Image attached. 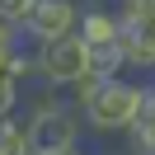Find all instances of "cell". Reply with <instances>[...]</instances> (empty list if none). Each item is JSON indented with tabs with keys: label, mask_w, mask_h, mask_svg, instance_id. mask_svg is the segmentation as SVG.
Listing matches in <instances>:
<instances>
[{
	"label": "cell",
	"mask_w": 155,
	"mask_h": 155,
	"mask_svg": "<svg viewBox=\"0 0 155 155\" xmlns=\"http://www.w3.org/2000/svg\"><path fill=\"white\" fill-rule=\"evenodd\" d=\"M14 47H19V24L0 19V75H14ZM19 80V75H14Z\"/></svg>",
	"instance_id": "9"
},
{
	"label": "cell",
	"mask_w": 155,
	"mask_h": 155,
	"mask_svg": "<svg viewBox=\"0 0 155 155\" xmlns=\"http://www.w3.org/2000/svg\"><path fill=\"white\" fill-rule=\"evenodd\" d=\"M19 108H24V80L0 75V117H14Z\"/></svg>",
	"instance_id": "10"
},
{
	"label": "cell",
	"mask_w": 155,
	"mask_h": 155,
	"mask_svg": "<svg viewBox=\"0 0 155 155\" xmlns=\"http://www.w3.org/2000/svg\"><path fill=\"white\" fill-rule=\"evenodd\" d=\"M33 5H38V0H0V19L5 24H28Z\"/></svg>",
	"instance_id": "11"
},
{
	"label": "cell",
	"mask_w": 155,
	"mask_h": 155,
	"mask_svg": "<svg viewBox=\"0 0 155 155\" xmlns=\"http://www.w3.org/2000/svg\"><path fill=\"white\" fill-rule=\"evenodd\" d=\"M104 155H132V150H104Z\"/></svg>",
	"instance_id": "14"
},
{
	"label": "cell",
	"mask_w": 155,
	"mask_h": 155,
	"mask_svg": "<svg viewBox=\"0 0 155 155\" xmlns=\"http://www.w3.org/2000/svg\"><path fill=\"white\" fill-rule=\"evenodd\" d=\"M89 71V47L80 33H71V38H57V42H42L38 52V85H52V89H71L80 75Z\"/></svg>",
	"instance_id": "3"
},
{
	"label": "cell",
	"mask_w": 155,
	"mask_h": 155,
	"mask_svg": "<svg viewBox=\"0 0 155 155\" xmlns=\"http://www.w3.org/2000/svg\"><path fill=\"white\" fill-rule=\"evenodd\" d=\"M127 150H132V155H155V132H141V136H127Z\"/></svg>",
	"instance_id": "12"
},
{
	"label": "cell",
	"mask_w": 155,
	"mask_h": 155,
	"mask_svg": "<svg viewBox=\"0 0 155 155\" xmlns=\"http://www.w3.org/2000/svg\"><path fill=\"white\" fill-rule=\"evenodd\" d=\"M89 71H94L99 80L127 75V57H122V47H117V38H113V42H94V47H89Z\"/></svg>",
	"instance_id": "7"
},
{
	"label": "cell",
	"mask_w": 155,
	"mask_h": 155,
	"mask_svg": "<svg viewBox=\"0 0 155 155\" xmlns=\"http://www.w3.org/2000/svg\"><path fill=\"white\" fill-rule=\"evenodd\" d=\"M117 47L127 57V71H155V14L150 19H117Z\"/></svg>",
	"instance_id": "5"
},
{
	"label": "cell",
	"mask_w": 155,
	"mask_h": 155,
	"mask_svg": "<svg viewBox=\"0 0 155 155\" xmlns=\"http://www.w3.org/2000/svg\"><path fill=\"white\" fill-rule=\"evenodd\" d=\"M24 28H28L38 42H57V38H71V33L80 28V0H38Z\"/></svg>",
	"instance_id": "4"
},
{
	"label": "cell",
	"mask_w": 155,
	"mask_h": 155,
	"mask_svg": "<svg viewBox=\"0 0 155 155\" xmlns=\"http://www.w3.org/2000/svg\"><path fill=\"white\" fill-rule=\"evenodd\" d=\"M0 155H33V146H28V127H24V113L0 117Z\"/></svg>",
	"instance_id": "8"
},
{
	"label": "cell",
	"mask_w": 155,
	"mask_h": 155,
	"mask_svg": "<svg viewBox=\"0 0 155 155\" xmlns=\"http://www.w3.org/2000/svg\"><path fill=\"white\" fill-rule=\"evenodd\" d=\"M24 127H28L33 155L71 150V146H80V136H85V117H80V108L71 104V99H61V89H52V85H42L38 94L28 99V108H24Z\"/></svg>",
	"instance_id": "1"
},
{
	"label": "cell",
	"mask_w": 155,
	"mask_h": 155,
	"mask_svg": "<svg viewBox=\"0 0 155 155\" xmlns=\"http://www.w3.org/2000/svg\"><path fill=\"white\" fill-rule=\"evenodd\" d=\"M141 94H146V80H132V71L127 75H108L80 104V117H85V127L94 136H127L136 108H141Z\"/></svg>",
	"instance_id": "2"
},
{
	"label": "cell",
	"mask_w": 155,
	"mask_h": 155,
	"mask_svg": "<svg viewBox=\"0 0 155 155\" xmlns=\"http://www.w3.org/2000/svg\"><path fill=\"white\" fill-rule=\"evenodd\" d=\"M52 155H89L85 146H71V150H52Z\"/></svg>",
	"instance_id": "13"
},
{
	"label": "cell",
	"mask_w": 155,
	"mask_h": 155,
	"mask_svg": "<svg viewBox=\"0 0 155 155\" xmlns=\"http://www.w3.org/2000/svg\"><path fill=\"white\" fill-rule=\"evenodd\" d=\"M75 33L85 38V47H94V42H113V38H117V10H113V5H85Z\"/></svg>",
	"instance_id": "6"
}]
</instances>
